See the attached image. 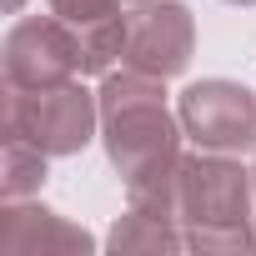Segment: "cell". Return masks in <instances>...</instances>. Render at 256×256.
I'll return each mask as SVG.
<instances>
[{
    "instance_id": "1",
    "label": "cell",
    "mask_w": 256,
    "mask_h": 256,
    "mask_svg": "<svg viewBox=\"0 0 256 256\" xmlns=\"http://www.w3.org/2000/svg\"><path fill=\"white\" fill-rule=\"evenodd\" d=\"M106 131H110V156L116 166L141 176V166L171 156V120L161 110V96L146 80H110L106 86Z\"/></svg>"
},
{
    "instance_id": "2",
    "label": "cell",
    "mask_w": 256,
    "mask_h": 256,
    "mask_svg": "<svg viewBox=\"0 0 256 256\" xmlns=\"http://www.w3.org/2000/svg\"><path fill=\"white\" fill-rule=\"evenodd\" d=\"M186 126L201 146L236 151L256 141V100L231 80H206L186 90Z\"/></svg>"
},
{
    "instance_id": "3",
    "label": "cell",
    "mask_w": 256,
    "mask_h": 256,
    "mask_svg": "<svg viewBox=\"0 0 256 256\" xmlns=\"http://www.w3.org/2000/svg\"><path fill=\"white\" fill-rule=\"evenodd\" d=\"M186 50H191V20L181 6H151V10L131 16V60L136 66L171 76L186 66Z\"/></svg>"
},
{
    "instance_id": "4",
    "label": "cell",
    "mask_w": 256,
    "mask_h": 256,
    "mask_svg": "<svg viewBox=\"0 0 256 256\" xmlns=\"http://www.w3.org/2000/svg\"><path fill=\"white\" fill-rule=\"evenodd\" d=\"M36 126H30V146L36 151H76L90 136V96L76 90L70 80L60 86H40L36 90Z\"/></svg>"
}]
</instances>
